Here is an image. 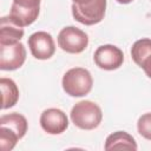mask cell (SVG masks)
I'll use <instances>...</instances> for the list:
<instances>
[{"mask_svg":"<svg viewBox=\"0 0 151 151\" xmlns=\"http://www.w3.org/2000/svg\"><path fill=\"white\" fill-rule=\"evenodd\" d=\"M72 123L81 130H93L99 126L103 119L101 109L91 100H81L71 110Z\"/></svg>","mask_w":151,"mask_h":151,"instance_id":"cell-1","label":"cell"},{"mask_svg":"<svg viewBox=\"0 0 151 151\" xmlns=\"http://www.w3.org/2000/svg\"><path fill=\"white\" fill-rule=\"evenodd\" d=\"M73 18L86 26L96 25L104 19L106 0H72Z\"/></svg>","mask_w":151,"mask_h":151,"instance_id":"cell-2","label":"cell"},{"mask_svg":"<svg viewBox=\"0 0 151 151\" xmlns=\"http://www.w3.org/2000/svg\"><path fill=\"white\" fill-rule=\"evenodd\" d=\"M61 85L66 94L71 97H84L92 90L93 79L88 70L73 67L64 74Z\"/></svg>","mask_w":151,"mask_h":151,"instance_id":"cell-3","label":"cell"},{"mask_svg":"<svg viewBox=\"0 0 151 151\" xmlns=\"http://www.w3.org/2000/svg\"><path fill=\"white\" fill-rule=\"evenodd\" d=\"M40 0H13L9 19L20 27L32 25L39 15Z\"/></svg>","mask_w":151,"mask_h":151,"instance_id":"cell-4","label":"cell"},{"mask_svg":"<svg viewBox=\"0 0 151 151\" xmlns=\"http://www.w3.org/2000/svg\"><path fill=\"white\" fill-rule=\"evenodd\" d=\"M58 45L67 53H81L88 45V37L78 27L66 26L58 34Z\"/></svg>","mask_w":151,"mask_h":151,"instance_id":"cell-5","label":"cell"},{"mask_svg":"<svg viewBox=\"0 0 151 151\" xmlns=\"http://www.w3.org/2000/svg\"><path fill=\"white\" fill-rule=\"evenodd\" d=\"M26 48L18 41L13 44H0V70L14 71L24 65Z\"/></svg>","mask_w":151,"mask_h":151,"instance_id":"cell-6","label":"cell"},{"mask_svg":"<svg viewBox=\"0 0 151 151\" xmlns=\"http://www.w3.org/2000/svg\"><path fill=\"white\" fill-rule=\"evenodd\" d=\"M93 60L99 68L113 71L122 66L124 61V54L119 47L107 44L101 45L96 50L93 54Z\"/></svg>","mask_w":151,"mask_h":151,"instance_id":"cell-7","label":"cell"},{"mask_svg":"<svg viewBox=\"0 0 151 151\" xmlns=\"http://www.w3.org/2000/svg\"><path fill=\"white\" fill-rule=\"evenodd\" d=\"M28 47L32 55L40 60L50 59L55 52V44L52 35L45 31H38L29 35Z\"/></svg>","mask_w":151,"mask_h":151,"instance_id":"cell-8","label":"cell"},{"mask_svg":"<svg viewBox=\"0 0 151 151\" xmlns=\"http://www.w3.org/2000/svg\"><path fill=\"white\" fill-rule=\"evenodd\" d=\"M40 125L42 130L50 134H60L68 127V119L64 111L51 107L41 113Z\"/></svg>","mask_w":151,"mask_h":151,"instance_id":"cell-9","label":"cell"},{"mask_svg":"<svg viewBox=\"0 0 151 151\" xmlns=\"http://www.w3.org/2000/svg\"><path fill=\"white\" fill-rule=\"evenodd\" d=\"M24 37V29L22 27L14 24L9 17H2L1 18V25H0V44H13L21 40Z\"/></svg>","mask_w":151,"mask_h":151,"instance_id":"cell-10","label":"cell"},{"mask_svg":"<svg viewBox=\"0 0 151 151\" xmlns=\"http://www.w3.org/2000/svg\"><path fill=\"white\" fill-rule=\"evenodd\" d=\"M105 150H116V149H127V150H137V143L134 138L125 131H117L107 136L105 140Z\"/></svg>","mask_w":151,"mask_h":151,"instance_id":"cell-11","label":"cell"},{"mask_svg":"<svg viewBox=\"0 0 151 151\" xmlns=\"http://www.w3.org/2000/svg\"><path fill=\"white\" fill-rule=\"evenodd\" d=\"M0 126L7 127L8 130L13 131L21 139L27 132V119L22 114L17 112L4 114L0 118Z\"/></svg>","mask_w":151,"mask_h":151,"instance_id":"cell-12","label":"cell"},{"mask_svg":"<svg viewBox=\"0 0 151 151\" xmlns=\"http://www.w3.org/2000/svg\"><path fill=\"white\" fill-rule=\"evenodd\" d=\"M0 88L2 93V105L1 109L6 110L12 106H14L19 99V88L14 80L11 78L2 77L0 79Z\"/></svg>","mask_w":151,"mask_h":151,"instance_id":"cell-13","label":"cell"},{"mask_svg":"<svg viewBox=\"0 0 151 151\" xmlns=\"http://www.w3.org/2000/svg\"><path fill=\"white\" fill-rule=\"evenodd\" d=\"M151 55V39L143 38L137 40L131 47V57L133 61L140 67L143 61Z\"/></svg>","mask_w":151,"mask_h":151,"instance_id":"cell-14","label":"cell"},{"mask_svg":"<svg viewBox=\"0 0 151 151\" xmlns=\"http://www.w3.org/2000/svg\"><path fill=\"white\" fill-rule=\"evenodd\" d=\"M20 138L7 127L0 126V149L2 151H11Z\"/></svg>","mask_w":151,"mask_h":151,"instance_id":"cell-15","label":"cell"},{"mask_svg":"<svg viewBox=\"0 0 151 151\" xmlns=\"http://www.w3.org/2000/svg\"><path fill=\"white\" fill-rule=\"evenodd\" d=\"M137 129L142 137L151 140V113H144L137 122Z\"/></svg>","mask_w":151,"mask_h":151,"instance_id":"cell-16","label":"cell"},{"mask_svg":"<svg viewBox=\"0 0 151 151\" xmlns=\"http://www.w3.org/2000/svg\"><path fill=\"white\" fill-rule=\"evenodd\" d=\"M140 67L144 70L145 74H146L149 78H151V55H149V57L143 61V64H142Z\"/></svg>","mask_w":151,"mask_h":151,"instance_id":"cell-17","label":"cell"},{"mask_svg":"<svg viewBox=\"0 0 151 151\" xmlns=\"http://www.w3.org/2000/svg\"><path fill=\"white\" fill-rule=\"evenodd\" d=\"M132 1L133 0H117V2H119V4H130Z\"/></svg>","mask_w":151,"mask_h":151,"instance_id":"cell-18","label":"cell"}]
</instances>
